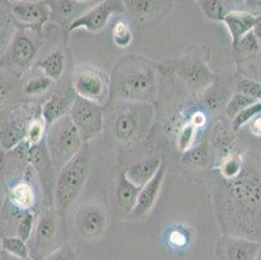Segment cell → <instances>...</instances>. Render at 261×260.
Returning <instances> with one entry per match:
<instances>
[{
    "mask_svg": "<svg viewBox=\"0 0 261 260\" xmlns=\"http://www.w3.org/2000/svg\"><path fill=\"white\" fill-rule=\"evenodd\" d=\"M35 223H37V214H35V211H28L21 218L20 223H18L17 229H16V235L28 242L30 237H32L33 232H34Z\"/></svg>",
    "mask_w": 261,
    "mask_h": 260,
    "instance_id": "cell-35",
    "label": "cell"
},
{
    "mask_svg": "<svg viewBox=\"0 0 261 260\" xmlns=\"http://www.w3.org/2000/svg\"><path fill=\"white\" fill-rule=\"evenodd\" d=\"M236 50L237 51L241 50V51L247 52V54H256V52L261 51L260 44H258L253 32H250L248 34L244 35V37L241 39V42L238 43V47H237Z\"/></svg>",
    "mask_w": 261,
    "mask_h": 260,
    "instance_id": "cell-39",
    "label": "cell"
},
{
    "mask_svg": "<svg viewBox=\"0 0 261 260\" xmlns=\"http://www.w3.org/2000/svg\"><path fill=\"white\" fill-rule=\"evenodd\" d=\"M255 260H261V247H260V250H258V252H257V255H256V257H255Z\"/></svg>",
    "mask_w": 261,
    "mask_h": 260,
    "instance_id": "cell-48",
    "label": "cell"
},
{
    "mask_svg": "<svg viewBox=\"0 0 261 260\" xmlns=\"http://www.w3.org/2000/svg\"><path fill=\"white\" fill-rule=\"evenodd\" d=\"M7 199V182L6 178H4L3 171L0 169V212L3 209L4 203H6Z\"/></svg>",
    "mask_w": 261,
    "mask_h": 260,
    "instance_id": "cell-43",
    "label": "cell"
},
{
    "mask_svg": "<svg viewBox=\"0 0 261 260\" xmlns=\"http://www.w3.org/2000/svg\"><path fill=\"white\" fill-rule=\"evenodd\" d=\"M123 6L135 22L148 23L168 16L173 0H123Z\"/></svg>",
    "mask_w": 261,
    "mask_h": 260,
    "instance_id": "cell-14",
    "label": "cell"
},
{
    "mask_svg": "<svg viewBox=\"0 0 261 260\" xmlns=\"http://www.w3.org/2000/svg\"><path fill=\"white\" fill-rule=\"evenodd\" d=\"M201 11L211 21H220L231 12L244 11V0H200Z\"/></svg>",
    "mask_w": 261,
    "mask_h": 260,
    "instance_id": "cell-24",
    "label": "cell"
},
{
    "mask_svg": "<svg viewBox=\"0 0 261 260\" xmlns=\"http://www.w3.org/2000/svg\"><path fill=\"white\" fill-rule=\"evenodd\" d=\"M126 13L123 0H100L94 7L85 12L70 25L68 32L85 29L87 32L98 33L103 30L113 16Z\"/></svg>",
    "mask_w": 261,
    "mask_h": 260,
    "instance_id": "cell-12",
    "label": "cell"
},
{
    "mask_svg": "<svg viewBox=\"0 0 261 260\" xmlns=\"http://www.w3.org/2000/svg\"><path fill=\"white\" fill-rule=\"evenodd\" d=\"M78 2H87V0H78Z\"/></svg>",
    "mask_w": 261,
    "mask_h": 260,
    "instance_id": "cell-51",
    "label": "cell"
},
{
    "mask_svg": "<svg viewBox=\"0 0 261 260\" xmlns=\"http://www.w3.org/2000/svg\"><path fill=\"white\" fill-rule=\"evenodd\" d=\"M174 69L178 77L191 90H207L212 83V72L207 61L198 52H191L186 56L179 57L178 60H175Z\"/></svg>",
    "mask_w": 261,
    "mask_h": 260,
    "instance_id": "cell-11",
    "label": "cell"
},
{
    "mask_svg": "<svg viewBox=\"0 0 261 260\" xmlns=\"http://www.w3.org/2000/svg\"><path fill=\"white\" fill-rule=\"evenodd\" d=\"M3 157H4V154H3V151L0 150V164H2V161H3Z\"/></svg>",
    "mask_w": 261,
    "mask_h": 260,
    "instance_id": "cell-49",
    "label": "cell"
},
{
    "mask_svg": "<svg viewBox=\"0 0 261 260\" xmlns=\"http://www.w3.org/2000/svg\"><path fill=\"white\" fill-rule=\"evenodd\" d=\"M15 73L0 68V112L17 106L22 92V83Z\"/></svg>",
    "mask_w": 261,
    "mask_h": 260,
    "instance_id": "cell-21",
    "label": "cell"
},
{
    "mask_svg": "<svg viewBox=\"0 0 261 260\" xmlns=\"http://www.w3.org/2000/svg\"><path fill=\"white\" fill-rule=\"evenodd\" d=\"M47 126L46 121L42 117V113H37L34 117L30 120L29 125H28V129H26V135H25V142L30 146H34V145H38V143L43 142L46 139L47 134Z\"/></svg>",
    "mask_w": 261,
    "mask_h": 260,
    "instance_id": "cell-27",
    "label": "cell"
},
{
    "mask_svg": "<svg viewBox=\"0 0 261 260\" xmlns=\"http://www.w3.org/2000/svg\"><path fill=\"white\" fill-rule=\"evenodd\" d=\"M244 160L246 159L243 157V155L236 151H231L230 154L222 156L221 161H220V176H221V178H224V180L236 178L243 169Z\"/></svg>",
    "mask_w": 261,
    "mask_h": 260,
    "instance_id": "cell-26",
    "label": "cell"
},
{
    "mask_svg": "<svg viewBox=\"0 0 261 260\" xmlns=\"http://www.w3.org/2000/svg\"><path fill=\"white\" fill-rule=\"evenodd\" d=\"M43 260H77V254L69 245H61L51 254L47 255Z\"/></svg>",
    "mask_w": 261,
    "mask_h": 260,
    "instance_id": "cell-38",
    "label": "cell"
},
{
    "mask_svg": "<svg viewBox=\"0 0 261 260\" xmlns=\"http://www.w3.org/2000/svg\"><path fill=\"white\" fill-rule=\"evenodd\" d=\"M2 249L6 250L9 254L15 255V256L23 257V259H29L30 257L29 245H28L26 241L21 240L17 235L2 237Z\"/></svg>",
    "mask_w": 261,
    "mask_h": 260,
    "instance_id": "cell-31",
    "label": "cell"
},
{
    "mask_svg": "<svg viewBox=\"0 0 261 260\" xmlns=\"http://www.w3.org/2000/svg\"><path fill=\"white\" fill-rule=\"evenodd\" d=\"M33 68L40 70L42 75L47 76L52 81L60 80L65 72V55L60 50L52 51L40 60H37Z\"/></svg>",
    "mask_w": 261,
    "mask_h": 260,
    "instance_id": "cell-25",
    "label": "cell"
},
{
    "mask_svg": "<svg viewBox=\"0 0 261 260\" xmlns=\"http://www.w3.org/2000/svg\"><path fill=\"white\" fill-rule=\"evenodd\" d=\"M139 190H141V187L130 182L125 173H121L116 181L115 186V203L117 208L123 214H132L133 208L137 203Z\"/></svg>",
    "mask_w": 261,
    "mask_h": 260,
    "instance_id": "cell-23",
    "label": "cell"
},
{
    "mask_svg": "<svg viewBox=\"0 0 261 260\" xmlns=\"http://www.w3.org/2000/svg\"><path fill=\"white\" fill-rule=\"evenodd\" d=\"M139 114L133 108L118 109L112 117V134L118 142L130 143L137 139L141 132Z\"/></svg>",
    "mask_w": 261,
    "mask_h": 260,
    "instance_id": "cell-17",
    "label": "cell"
},
{
    "mask_svg": "<svg viewBox=\"0 0 261 260\" xmlns=\"http://www.w3.org/2000/svg\"><path fill=\"white\" fill-rule=\"evenodd\" d=\"M59 216L55 206H47L37 218L34 232L28 241L32 260H43L59 246Z\"/></svg>",
    "mask_w": 261,
    "mask_h": 260,
    "instance_id": "cell-5",
    "label": "cell"
},
{
    "mask_svg": "<svg viewBox=\"0 0 261 260\" xmlns=\"http://www.w3.org/2000/svg\"><path fill=\"white\" fill-rule=\"evenodd\" d=\"M250 130L255 137H261V114L253 119L250 124Z\"/></svg>",
    "mask_w": 261,
    "mask_h": 260,
    "instance_id": "cell-44",
    "label": "cell"
},
{
    "mask_svg": "<svg viewBox=\"0 0 261 260\" xmlns=\"http://www.w3.org/2000/svg\"><path fill=\"white\" fill-rule=\"evenodd\" d=\"M196 132H198V129L192 125L191 123L185 124V125L181 128V130H179V133H178L177 146H178V150H179L182 154L194 146V140H195Z\"/></svg>",
    "mask_w": 261,
    "mask_h": 260,
    "instance_id": "cell-36",
    "label": "cell"
},
{
    "mask_svg": "<svg viewBox=\"0 0 261 260\" xmlns=\"http://www.w3.org/2000/svg\"><path fill=\"white\" fill-rule=\"evenodd\" d=\"M75 92H70L69 90L64 91H55L49 95L48 99L40 107V113L42 117L46 121L47 126L52 125L55 121L69 114L70 108L73 106V102L75 99Z\"/></svg>",
    "mask_w": 261,
    "mask_h": 260,
    "instance_id": "cell-19",
    "label": "cell"
},
{
    "mask_svg": "<svg viewBox=\"0 0 261 260\" xmlns=\"http://www.w3.org/2000/svg\"><path fill=\"white\" fill-rule=\"evenodd\" d=\"M25 159L34 169L38 182L43 192L44 200L48 206H54V192L58 171L52 163L46 142L43 140L34 146H30L25 142Z\"/></svg>",
    "mask_w": 261,
    "mask_h": 260,
    "instance_id": "cell-8",
    "label": "cell"
},
{
    "mask_svg": "<svg viewBox=\"0 0 261 260\" xmlns=\"http://www.w3.org/2000/svg\"><path fill=\"white\" fill-rule=\"evenodd\" d=\"M0 260H32L29 257V259H23V257H18V256H15V255L9 254V252H7L6 250H3L2 247H0Z\"/></svg>",
    "mask_w": 261,
    "mask_h": 260,
    "instance_id": "cell-47",
    "label": "cell"
},
{
    "mask_svg": "<svg viewBox=\"0 0 261 260\" xmlns=\"http://www.w3.org/2000/svg\"><path fill=\"white\" fill-rule=\"evenodd\" d=\"M161 166H163L161 157L159 155H152V156L143 157L141 160L130 164L129 168L123 173L130 182H133L138 187H142L155 177Z\"/></svg>",
    "mask_w": 261,
    "mask_h": 260,
    "instance_id": "cell-20",
    "label": "cell"
},
{
    "mask_svg": "<svg viewBox=\"0 0 261 260\" xmlns=\"http://www.w3.org/2000/svg\"><path fill=\"white\" fill-rule=\"evenodd\" d=\"M51 9V21L58 23L66 32L69 30L70 25L81 17L85 12L89 11L91 7L100 2V0H87V2H78V0H46Z\"/></svg>",
    "mask_w": 261,
    "mask_h": 260,
    "instance_id": "cell-15",
    "label": "cell"
},
{
    "mask_svg": "<svg viewBox=\"0 0 261 260\" xmlns=\"http://www.w3.org/2000/svg\"><path fill=\"white\" fill-rule=\"evenodd\" d=\"M35 34L38 33L17 28L15 37L0 60V68L7 69L18 77L26 75L37 63V56L39 52V44Z\"/></svg>",
    "mask_w": 261,
    "mask_h": 260,
    "instance_id": "cell-4",
    "label": "cell"
},
{
    "mask_svg": "<svg viewBox=\"0 0 261 260\" xmlns=\"http://www.w3.org/2000/svg\"><path fill=\"white\" fill-rule=\"evenodd\" d=\"M54 85V81L48 78L47 76L40 75L30 77L22 83V92L25 97L34 98L40 97V95L46 94Z\"/></svg>",
    "mask_w": 261,
    "mask_h": 260,
    "instance_id": "cell-28",
    "label": "cell"
},
{
    "mask_svg": "<svg viewBox=\"0 0 261 260\" xmlns=\"http://www.w3.org/2000/svg\"><path fill=\"white\" fill-rule=\"evenodd\" d=\"M244 11L253 16H261V0H244Z\"/></svg>",
    "mask_w": 261,
    "mask_h": 260,
    "instance_id": "cell-42",
    "label": "cell"
},
{
    "mask_svg": "<svg viewBox=\"0 0 261 260\" xmlns=\"http://www.w3.org/2000/svg\"><path fill=\"white\" fill-rule=\"evenodd\" d=\"M39 112L40 109L34 111L23 104L0 112V150L3 154L16 149L25 140L28 125Z\"/></svg>",
    "mask_w": 261,
    "mask_h": 260,
    "instance_id": "cell-6",
    "label": "cell"
},
{
    "mask_svg": "<svg viewBox=\"0 0 261 260\" xmlns=\"http://www.w3.org/2000/svg\"><path fill=\"white\" fill-rule=\"evenodd\" d=\"M164 177H165V166L163 164L158 171V173L155 175V177L141 187L138 198H137V203H135L132 214L129 215L130 218H143V216H146V215H148L149 212L152 211L156 202H158L159 195H160Z\"/></svg>",
    "mask_w": 261,
    "mask_h": 260,
    "instance_id": "cell-16",
    "label": "cell"
},
{
    "mask_svg": "<svg viewBox=\"0 0 261 260\" xmlns=\"http://www.w3.org/2000/svg\"><path fill=\"white\" fill-rule=\"evenodd\" d=\"M261 242L237 235H225L221 240V249L225 260H255Z\"/></svg>",
    "mask_w": 261,
    "mask_h": 260,
    "instance_id": "cell-18",
    "label": "cell"
},
{
    "mask_svg": "<svg viewBox=\"0 0 261 260\" xmlns=\"http://www.w3.org/2000/svg\"><path fill=\"white\" fill-rule=\"evenodd\" d=\"M252 32H253V34H255L256 39H257L258 44H260V49H261V16H256L255 25H253Z\"/></svg>",
    "mask_w": 261,
    "mask_h": 260,
    "instance_id": "cell-45",
    "label": "cell"
},
{
    "mask_svg": "<svg viewBox=\"0 0 261 260\" xmlns=\"http://www.w3.org/2000/svg\"><path fill=\"white\" fill-rule=\"evenodd\" d=\"M189 123H191L196 129H201L204 125H205V124H207V116H205V113H204V112L195 111L194 113L191 114V117H190Z\"/></svg>",
    "mask_w": 261,
    "mask_h": 260,
    "instance_id": "cell-41",
    "label": "cell"
},
{
    "mask_svg": "<svg viewBox=\"0 0 261 260\" xmlns=\"http://www.w3.org/2000/svg\"><path fill=\"white\" fill-rule=\"evenodd\" d=\"M11 16V2L9 0H0V17Z\"/></svg>",
    "mask_w": 261,
    "mask_h": 260,
    "instance_id": "cell-46",
    "label": "cell"
},
{
    "mask_svg": "<svg viewBox=\"0 0 261 260\" xmlns=\"http://www.w3.org/2000/svg\"><path fill=\"white\" fill-rule=\"evenodd\" d=\"M74 225L78 234L85 240H98L104 234L108 225V216L100 204L85 203L75 211Z\"/></svg>",
    "mask_w": 261,
    "mask_h": 260,
    "instance_id": "cell-13",
    "label": "cell"
},
{
    "mask_svg": "<svg viewBox=\"0 0 261 260\" xmlns=\"http://www.w3.org/2000/svg\"><path fill=\"white\" fill-rule=\"evenodd\" d=\"M11 16L17 28L39 34L51 21V9L46 0H21L11 3Z\"/></svg>",
    "mask_w": 261,
    "mask_h": 260,
    "instance_id": "cell-10",
    "label": "cell"
},
{
    "mask_svg": "<svg viewBox=\"0 0 261 260\" xmlns=\"http://www.w3.org/2000/svg\"><path fill=\"white\" fill-rule=\"evenodd\" d=\"M261 114V100L255 102L250 107L244 108L243 111L239 112L236 117L231 120V130L232 132H238L243 126L248 125L255 117Z\"/></svg>",
    "mask_w": 261,
    "mask_h": 260,
    "instance_id": "cell-32",
    "label": "cell"
},
{
    "mask_svg": "<svg viewBox=\"0 0 261 260\" xmlns=\"http://www.w3.org/2000/svg\"><path fill=\"white\" fill-rule=\"evenodd\" d=\"M11 3H13V2H21V0H9Z\"/></svg>",
    "mask_w": 261,
    "mask_h": 260,
    "instance_id": "cell-50",
    "label": "cell"
},
{
    "mask_svg": "<svg viewBox=\"0 0 261 260\" xmlns=\"http://www.w3.org/2000/svg\"><path fill=\"white\" fill-rule=\"evenodd\" d=\"M237 90L241 94L247 95L255 100H261V83L250 78H241L237 82Z\"/></svg>",
    "mask_w": 261,
    "mask_h": 260,
    "instance_id": "cell-37",
    "label": "cell"
},
{
    "mask_svg": "<svg viewBox=\"0 0 261 260\" xmlns=\"http://www.w3.org/2000/svg\"><path fill=\"white\" fill-rule=\"evenodd\" d=\"M199 2H200V0H199Z\"/></svg>",
    "mask_w": 261,
    "mask_h": 260,
    "instance_id": "cell-52",
    "label": "cell"
},
{
    "mask_svg": "<svg viewBox=\"0 0 261 260\" xmlns=\"http://www.w3.org/2000/svg\"><path fill=\"white\" fill-rule=\"evenodd\" d=\"M44 142L58 172L72 160L85 145L69 114L48 126Z\"/></svg>",
    "mask_w": 261,
    "mask_h": 260,
    "instance_id": "cell-2",
    "label": "cell"
},
{
    "mask_svg": "<svg viewBox=\"0 0 261 260\" xmlns=\"http://www.w3.org/2000/svg\"><path fill=\"white\" fill-rule=\"evenodd\" d=\"M16 32H17V25L13 21L12 16L0 17V60L6 54L9 44H11Z\"/></svg>",
    "mask_w": 261,
    "mask_h": 260,
    "instance_id": "cell-30",
    "label": "cell"
},
{
    "mask_svg": "<svg viewBox=\"0 0 261 260\" xmlns=\"http://www.w3.org/2000/svg\"><path fill=\"white\" fill-rule=\"evenodd\" d=\"M255 102H258V100L252 99V98L241 94V92H237V94L232 95L229 99V102H227L226 107H225V113H226V116L230 120H232L239 112L243 111L247 107H250L251 104H253Z\"/></svg>",
    "mask_w": 261,
    "mask_h": 260,
    "instance_id": "cell-34",
    "label": "cell"
},
{
    "mask_svg": "<svg viewBox=\"0 0 261 260\" xmlns=\"http://www.w3.org/2000/svg\"><path fill=\"white\" fill-rule=\"evenodd\" d=\"M91 168V154L87 143L72 160L58 172L54 192V206L58 215L63 218L65 212L77 202L84 190Z\"/></svg>",
    "mask_w": 261,
    "mask_h": 260,
    "instance_id": "cell-1",
    "label": "cell"
},
{
    "mask_svg": "<svg viewBox=\"0 0 261 260\" xmlns=\"http://www.w3.org/2000/svg\"><path fill=\"white\" fill-rule=\"evenodd\" d=\"M169 242L172 246L184 247L187 243V235L181 230H173L169 235Z\"/></svg>",
    "mask_w": 261,
    "mask_h": 260,
    "instance_id": "cell-40",
    "label": "cell"
},
{
    "mask_svg": "<svg viewBox=\"0 0 261 260\" xmlns=\"http://www.w3.org/2000/svg\"><path fill=\"white\" fill-rule=\"evenodd\" d=\"M72 87L77 97L98 104L104 103L108 98V77L103 70L94 66H78L73 75Z\"/></svg>",
    "mask_w": 261,
    "mask_h": 260,
    "instance_id": "cell-9",
    "label": "cell"
},
{
    "mask_svg": "<svg viewBox=\"0 0 261 260\" xmlns=\"http://www.w3.org/2000/svg\"><path fill=\"white\" fill-rule=\"evenodd\" d=\"M69 116L80 132L84 143H89L103 132L104 109L101 104L75 97Z\"/></svg>",
    "mask_w": 261,
    "mask_h": 260,
    "instance_id": "cell-7",
    "label": "cell"
},
{
    "mask_svg": "<svg viewBox=\"0 0 261 260\" xmlns=\"http://www.w3.org/2000/svg\"><path fill=\"white\" fill-rule=\"evenodd\" d=\"M182 160L185 164L190 167H195V168H204L210 164V149L205 142L200 143L198 146L191 147L184 152Z\"/></svg>",
    "mask_w": 261,
    "mask_h": 260,
    "instance_id": "cell-29",
    "label": "cell"
},
{
    "mask_svg": "<svg viewBox=\"0 0 261 260\" xmlns=\"http://www.w3.org/2000/svg\"><path fill=\"white\" fill-rule=\"evenodd\" d=\"M255 18L256 16H253L252 13L247 11L231 12L224 18L222 22L226 25L227 30H229L234 50L238 47V43L241 42L244 35L252 32L253 25H255Z\"/></svg>",
    "mask_w": 261,
    "mask_h": 260,
    "instance_id": "cell-22",
    "label": "cell"
},
{
    "mask_svg": "<svg viewBox=\"0 0 261 260\" xmlns=\"http://www.w3.org/2000/svg\"><path fill=\"white\" fill-rule=\"evenodd\" d=\"M112 39L118 49H125L130 46L133 40V32L129 22L123 20L115 21L112 26Z\"/></svg>",
    "mask_w": 261,
    "mask_h": 260,
    "instance_id": "cell-33",
    "label": "cell"
},
{
    "mask_svg": "<svg viewBox=\"0 0 261 260\" xmlns=\"http://www.w3.org/2000/svg\"><path fill=\"white\" fill-rule=\"evenodd\" d=\"M117 92L122 99L134 103H147L155 99L158 91L155 72L143 64L129 63L121 68L116 80Z\"/></svg>",
    "mask_w": 261,
    "mask_h": 260,
    "instance_id": "cell-3",
    "label": "cell"
}]
</instances>
